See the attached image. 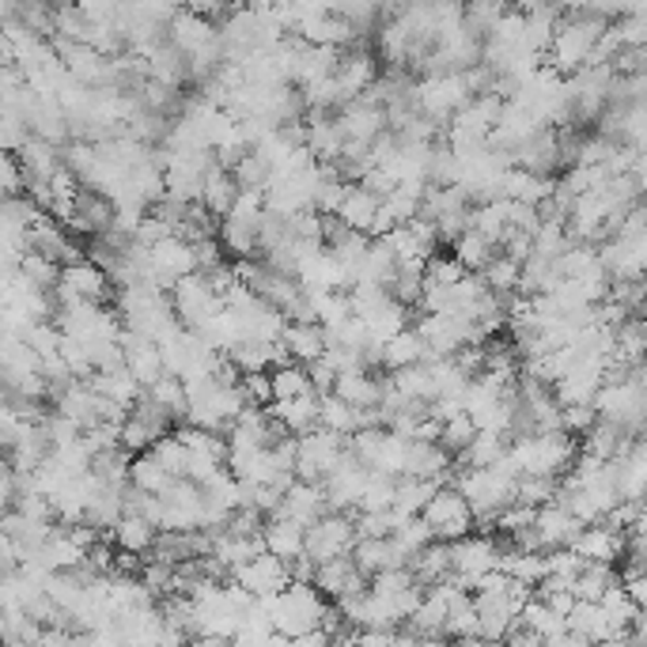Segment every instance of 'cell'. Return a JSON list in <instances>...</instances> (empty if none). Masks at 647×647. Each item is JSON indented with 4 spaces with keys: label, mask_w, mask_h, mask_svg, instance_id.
<instances>
[{
    "label": "cell",
    "mask_w": 647,
    "mask_h": 647,
    "mask_svg": "<svg viewBox=\"0 0 647 647\" xmlns=\"http://www.w3.org/2000/svg\"><path fill=\"white\" fill-rule=\"evenodd\" d=\"M410 95H413V106H417L425 118L443 126V121L451 118L474 91H469V83L462 73H428V76H420V80H413Z\"/></svg>",
    "instance_id": "cell-4"
},
{
    "label": "cell",
    "mask_w": 647,
    "mask_h": 647,
    "mask_svg": "<svg viewBox=\"0 0 647 647\" xmlns=\"http://www.w3.org/2000/svg\"><path fill=\"white\" fill-rule=\"evenodd\" d=\"M156 538H159V530L152 527L141 512H121L111 527V542L118 545V549L137 553V557H148L152 545H156Z\"/></svg>",
    "instance_id": "cell-24"
},
{
    "label": "cell",
    "mask_w": 647,
    "mask_h": 647,
    "mask_svg": "<svg viewBox=\"0 0 647 647\" xmlns=\"http://www.w3.org/2000/svg\"><path fill=\"white\" fill-rule=\"evenodd\" d=\"M129 484L141 492H164L171 484V474L159 466V458L152 451H141L129 458Z\"/></svg>",
    "instance_id": "cell-38"
},
{
    "label": "cell",
    "mask_w": 647,
    "mask_h": 647,
    "mask_svg": "<svg viewBox=\"0 0 647 647\" xmlns=\"http://www.w3.org/2000/svg\"><path fill=\"white\" fill-rule=\"evenodd\" d=\"M443 481H436V477H398V484H394V504L390 507H398L402 515H420V507L428 504V496L439 489Z\"/></svg>",
    "instance_id": "cell-37"
},
{
    "label": "cell",
    "mask_w": 647,
    "mask_h": 647,
    "mask_svg": "<svg viewBox=\"0 0 647 647\" xmlns=\"http://www.w3.org/2000/svg\"><path fill=\"white\" fill-rule=\"evenodd\" d=\"M334 394L345 398L357 410H375L383 394V379L372 372V367H349L334 379Z\"/></svg>",
    "instance_id": "cell-22"
},
{
    "label": "cell",
    "mask_w": 647,
    "mask_h": 647,
    "mask_svg": "<svg viewBox=\"0 0 647 647\" xmlns=\"http://www.w3.org/2000/svg\"><path fill=\"white\" fill-rule=\"evenodd\" d=\"M530 527H534L542 549H557V545H572V538L580 534L583 522L575 519L560 500H549V504H542L534 512V522H530Z\"/></svg>",
    "instance_id": "cell-20"
},
{
    "label": "cell",
    "mask_w": 647,
    "mask_h": 647,
    "mask_svg": "<svg viewBox=\"0 0 647 647\" xmlns=\"http://www.w3.org/2000/svg\"><path fill=\"white\" fill-rule=\"evenodd\" d=\"M633 439H640V436H633V431L613 425V420L595 417V425L580 436V451L595 454V458H618V454L629 451V443H633Z\"/></svg>",
    "instance_id": "cell-27"
},
{
    "label": "cell",
    "mask_w": 647,
    "mask_h": 647,
    "mask_svg": "<svg viewBox=\"0 0 647 647\" xmlns=\"http://www.w3.org/2000/svg\"><path fill=\"white\" fill-rule=\"evenodd\" d=\"M613 30H618L621 46H644L647 42V23H644V12L636 15H618V20H610Z\"/></svg>",
    "instance_id": "cell-50"
},
{
    "label": "cell",
    "mask_w": 647,
    "mask_h": 647,
    "mask_svg": "<svg viewBox=\"0 0 647 647\" xmlns=\"http://www.w3.org/2000/svg\"><path fill=\"white\" fill-rule=\"evenodd\" d=\"M258 603L266 606L276 633L288 636V644H292L296 636H303L322 625V613H326L329 598L322 595L314 583H288V587L273 591V595H261Z\"/></svg>",
    "instance_id": "cell-2"
},
{
    "label": "cell",
    "mask_w": 647,
    "mask_h": 647,
    "mask_svg": "<svg viewBox=\"0 0 647 647\" xmlns=\"http://www.w3.org/2000/svg\"><path fill=\"white\" fill-rule=\"evenodd\" d=\"M515 500L527 507H542L549 500H557V477H538V474H519L515 481Z\"/></svg>",
    "instance_id": "cell-44"
},
{
    "label": "cell",
    "mask_w": 647,
    "mask_h": 647,
    "mask_svg": "<svg viewBox=\"0 0 647 647\" xmlns=\"http://www.w3.org/2000/svg\"><path fill=\"white\" fill-rule=\"evenodd\" d=\"M326 507V492H322V481H303V477H292L281 492V504H276L273 515H284V519H296L299 527H311Z\"/></svg>",
    "instance_id": "cell-14"
},
{
    "label": "cell",
    "mask_w": 647,
    "mask_h": 647,
    "mask_svg": "<svg viewBox=\"0 0 647 647\" xmlns=\"http://www.w3.org/2000/svg\"><path fill=\"white\" fill-rule=\"evenodd\" d=\"M375 209H379V194H372L367 186H360V182H345V194H341V205H337V220L345 223V228L352 231H367L375 220Z\"/></svg>",
    "instance_id": "cell-28"
},
{
    "label": "cell",
    "mask_w": 647,
    "mask_h": 647,
    "mask_svg": "<svg viewBox=\"0 0 647 647\" xmlns=\"http://www.w3.org/2000/svg\"><path fill=\"white\" fill-rule=\"evenodd\" d=\"M496 250H500V246L489 243V238H484L481 231H474V228H466V231H462V235L451 243V254L462 261V269H466V273H481V269L489 266V258H492Z\"/></svg>",
    "instance_id": "cell-35"
},
{
    "label": "cell",
    "mask_w": 647,
    "mask_h": 647,
    "mask_svg": "<svg viewBox=\"0 0 647 647\" xmlns=\"http://www.w3.org/2000/svg\"><path fill=\"white\" fill-rule=\"evenodd\" d=\"M375 76H379V57H375L372 50H364V46H345L334 68L337 103L345 106L352 103V99H360L375 83Z\"/></svg>",
    "instance_id": "cell-10"
},
{
    "label": "cell",
    "mask_w": 647,
    "mask_h": 647,
    "mask_svg": "<svg viewBox=\"0 0 647 647\" xmlns=\"http://www.w3.org/2000/svg\"><path fill=\"white\" fill-rule=\"evenodd\" d=\"M288 35H296L299 42H311V46H337V50H345V46L360 42L357 30H352V23L345 20L341 12L307 15V20H299L296 27L288 30Z\"/></svg>",
    "instance_id": "cell-16"
},
{
    "label": "cell",
    "mask_w": 647,
    "mask_h": 647,
    "mask_svg": "<svg viewBox=\"0 0 647 647\" xmlns=\"http://www.w3.org/2000/svg\"><path fill=\"white\" fill-rule=\"evenodd\" d=\"M144 394H148L152 402H156L159 410H164L167 417L174 420V425H182V420H186L190 402H186V387H182V379H179V375L164 372L156 383H152V387H144Z\"/></svg>",
    "instance_id": "cell-33"
},
{
    "label": "cell",
    "mask_w": 647,
    "mask_h": 647,
    "mask_svg": "<svg viewBox=\"0 0 647 647\" xmlns=\"http://www.w3.org/2000/svg\"><path fill=\"white\" fill-rule=\"evenodd\" d=\"M568 633H575L583 644H621V629L606 618L598 598H575L572 610L565 613Z\"/></svg>",
    "instance_id": "cell-13"
},
{
    "label": "cell",
    "mask_w": 647,
    "mask_h": 647,
    "mask_svg": "<svg viewBox=\"0 0 647 647\" xmlns=\"http://www.w3.org/2000/svg\"><path fill=\"white\" fill-rule=\"evenodd\" d=\"M507 439H512V431L477 428L474 436H469V443L454 454V462H458V466H492V462L507 451Z\"/></svg>",
    "instance_id": "cell-31"
},
{
    "label": "cell",
    "mask_w": 647,
    "mask_h": 647,
    "mask_svg": "<svg viewBox=\"0 0 647 647\" xmlns=\"http://www.w3.org/2000/svg\"><path fill=\"white\" fill-rule=\"evenodd\" d=\"M496 560H500V542L492 534H484V530H469V534L451 542V575H458L466 587L481 572L496 568Z\"/></svg>",
    "instance_id": "cell-9"
},
{
    "label": "cell",
    "mask_w": 647,
    "mask_h": 647,
    "mask_svg": "<svg viewBox=\"0 0 647 647\" xmlns=\"http://www.w3.org/2000/svg\"><path fill=\"white\" fill-rule=\"evenodd\" d=\"M595 405L591 402H572V405H560V428L568 431V436H575L580 439L583 431H587L591 425H595Z\"/></svg>",
    "instance_id": "cell-49"
},
{
    "label": "cell",
    "mask_w": 647,
    "mask_h": 647,
    "mask_svg": "<svg viewBox=\"0 0 647 647\" xmlns=\"http://www.w3.org/2000/svg\"><path fill=\"white\" fill-rule=\"evenodd\" d=\"M159 436H164V431H159L156 425H148V420H144V417H137L133 410H129V417L121 420V428H118V443L126 447L129 454L148 451V447L156 443Z\"/></svg>",
    "instance_id": "cell-43"
},
{
    "label": "cell",
    "mask_w": 647,
    "mask_h": 647,
    "mask_svg": "<svg viewBox=\"0 0 647 647\" xmlns=\"http://www.w3.org/2000/svg\"><path fill=\"white\" fill-rule=\"evenodd\" d=\"M235 387H238V394H243L246 405H269L273 402V383H269V372H243Z\"/></svg>",
    "instance_id": "cell-47"
},
{
    "label": "cell",
    "mask_w": 647,
    "mask_h": 647,
    "mask_svg": "<svg viewBox=\"0 0 647 647\" xmlns=\"http://www.w3.org/2000/svg\"><path fill=\"white\" fill-rule=\"evenodd\" d=\"M273 413V420L288 436H303L307 428L319 425V394H296V398H273L266 405Z\"/></svg>",
    "instance_id": "cell-21"
},
{
    "label": "cell",
    "mask_w": 647,
    "mask_h": 647,
    "mask_svg": "<svg viewBox=\"0 0 647 647\" xmlns=\"http://www.w3.org/2000/svg\"><path fill=\"white\" fill-rule=\"evenodd\" d=\"M261 212H266V190H238L228 209L231 220H246V223H258Z\"/></svg>",
    "instance_id": "cell-48"
},
{
    "label": "cell",
    "mask_w": 647,
    "mask_h": 647,
    "mask_svg": "<svg viewBox=\"0 0 647 647\" xmlns=\"http://www.w3.org/2000/svg\"><path fill=\"white\" fill-rule=\"evenodd\" d=\"M507 458L519 474H538V477H560L580 454V439L568 436L565 428L553 431H522V436L507 439Z\"/></svg>",
    "instance_id": "cell-1"
},
{
    "label": "cell",
    "mask_w": 647,
    "mask_h": 647,
    "mask_svg": "<svg viewBox=\"0 0 647 647\" xmlns=\"http://www.w3.org/2000/svg\"><path fill=\"white\" fill-rule=\"evenodd\" d=\"M387 383L398 390V394L410 398V402H431V398H436V387H431V375H428L425 360H420V364H405V367L387 372Z\"/></svg>",
    "instance_id": "cell-34"
},
{
    "label": "cell",
    "mask_w": 647,
    "mask_h": 647,
    "mask_svg": "<svg viewBox=\"0 0 647 647\" xmlns=\"http://www.w3.org/2000/svg\"><path fill=\"white\" fill-rule=\"evenodd\" d=\"M420 515H425V522L439 542H454V538L474 530V512H469L466 496H462L454 484H439L428 496V504L420 507Z\"/></svg>",
    "instance_id": "cell-7"
},
{
    "label": "cell",
    "mask_w": 647,
    "mask_h": 647,
    "mask_svg": "<svg viewBox=\"0 0 647 647\" xmlns=\"http://www.w3.org/2000/svg\"><path fill=\"white\" fill-rule=\"evenodd\" d=\"M477 431V425H474V417L469 413H454V417H447L443 425H439V443L447 447L451 454H458L462 447L469 443V436Z\"/></svg>",
    "instance_id": "cell-46"
},
{
    "label": "cell",
    "mask_w": 647,
    "mask_h": 647,
    "mask_svg": "<svg viewBox=\"0 0 647 647\" xmlns=\"http://www.w3.org/2000/svg\"><path fill=\"white\" fill-rule=\"evenodd\" d=\"M228 575H231V583H238V587H246L254 598L273 595V591H281V587H288V583H292V575H288V560L276 557V553H269V549H258L250 560H246V565L231 568Z\"/></svg>",
    "instance_id": "cell-11"
},
{
    "label": "cell",
    "mask_w": 647,
    "mask_h": 647,
    "mask_svg": "<svg viewBox=\"0 0 647 647\" xmlns=\"http://www.w3.org/2000/svg\"><path fill=\"white\" fill-rule=\"evenodd\" d=\"M352 565H357V572L364 575V580H372L375 572H383V568H394V565H405V557L398 553V545L390 542V538H357L349 549Z\"/></svg>",
    "instance_id": "cell-23"
},
{
    "label": "cell",
    "mask_w": 647,
    "mask_h": 647,
    "mask_svg": "<svg viewBox=\"0 0 647 647\" xmlns=\"http://www.w3.org/2000/svg\"><path fill=\"white\" fill-rule=\"evenodd\" d=\"M303 530L296 519H284V515H266V522H261L258 538H261V549L276 553V557L292 560L303 553Z\"/></svg>",
    "instance_id": "cell-25"
},
{
    "label": "cell",
    "mask_w": 647,
    "mask_h": 647,
    "mask_svg": "<svg viewBox=\"0 0 647 647\" xmlns=\"http://www.w3.org/2000/svg\"><path fill=\"white\" fill-rule=\"evenodd\" d=\"M519 273H522V261L507 258L504 250H496L489 258V266L481 269V281L489 284V292H496V296H512L515 288H519Z\"/></svg>",
    "instance_id": "cell-40"
},
{
    "label": "cell",
    "mask_w": 647,
    "mask_h": 647,
    "mask_svg": "<svg viewBox=\"0 0 647 647\" xmlns=\"http://www.w3.org/2000/svg\"><path fill=\"white\" fill-rule=\"evenodd\" d=\"M171 311H174V319L182 322L186 329H202L205 322L212 319L216 311L223 307V299L212 292V284H209V273H186V276H179V281L171 284Z\"/></svg>",
    "instance_id": "cell-6"
},
{
    "label": "cell",
    "mask_w": 647,
    "mask_h": 647,
    "mask_svg": "<svg viewBox=\"0 0 647 647\" xmlns=\"http://www.w3.org/2000/svg\"><path fill=\"white\" fill-rule=\"evenodd\" d=\"M425 357H428V349H425V341H420V334L413 326H405L402 334H394L390 341H383L379 372H394V367H405V364H420Z\"/></svg>",
    "instance_id": "cell-32"
},
{
    "label": "cell",
    "mask_w": 647,
    "mask_h": 647,
    "mask_svg": "<svg viewBox=\"0 0 647 647\" xmlns=\"http://www.w3.org/2000/svg\"><path fill=\"white\" fill-rule=\"evenodd\" d=\"M311 583L329 598V603H341V598L360 595V591L367 587V580L357 572V565H352L349 553H345V557H329V560H322V565H314Z\"/></svg>",
    "instance_id": "cell-17"
},
{
    "label": "cell",
    "mask_w": 647,
    "mask_h": 647,
    "mask_svg": "<svg viewBox=\"0 0 647 647\" xmlns=\"http://www.w3.org/2000/svg\"><path fill=\"white\" fill-rule=\"evenodd\" d=\"M591 405H595V413L603 420H613V425H621L625 431H633V436H640L644 431V410H647L644 364L629 367V372L618 375V379H606L603 387L595 390Z\"/></svg>",
    "instance_id": "cell-3"
},
{
    "label": "cell",
    "mask_w": 647,
    "mask_h": 647,
    "mask_svg": "<svg viewBox=\"0 0 647 647\" xmlns=\"http://www.w3.org/2000/svg\"><path fill=\"white\" fill-rule=\"evenodd\" d=\"M334 121H337V129H341L345 141L364 144V148H372L375 137L387 133V114H383V106L367 103V99H352V103L337 106Z\"/></svg>",
    "instance_id": "cell-12"
},
{
    "label": "cell",
    "mask_w": 647,
    "mask_h": 647,
    "mask_svg": "<svg viewBox=\"0 0 647 647\" xmlns=\"http://www.w3.org/2000/svg\"><path fill=\"white\" fill-rule=\"evenodd\" d=\"M372 425H383L379 410H357V405H349L345 398H337L334 390L319 394V428H329V431H337V436L349 439L352 431L372 428Z\"/></svg>",
    "instance_id": "cell-19"
},
{
    "label": "cell",
    "mask_w": 647,
    "mask_h": 647,
    "mask_svg": "<svg viewBox=\"0 0 647 647\" xmlns=\"http://www.w3.org/2000/svg\"><path fill=\"white\" fill-rule=\"evenodd\" d=\"M12 500H15V484H12V469H8V474H0V515L12 507Z\"/></svg>",
    "instance_id": "cell-51"
},
{
    "label": "cell",
    "mask_w": 647,
    "mask_h": 647,
    "mask_svg": "<svg viewBox=\"0 0 647 647\" xmlns=\"http://www.w3.org/2000/svg\"><path fill=\"white\" fill-rule=\"evenodd\" d=\"M572 549L583 560H603V565H618L621 549H625V530L610 527L606 519L598 522H583L580 534L572 538Z\"/></svg>",
    "instance_id": "cell-15"
},
{
    "label": "cell",
    "mask_w": 647,
    "mask_h": 647,
    "mask_svg": "<svg viewBox=\"0 0 647 647\" xmlns=\"http://www.w3.org/2000/svg\"><path fill=\"white\" fill-rule=\"evenodd\" d=\"M15 273H20L23 281L38 292H53V284L61 281V266L53 258H46V254H38V250H23L20 261H15Z\"/></svg>",
    "instance_id": "cell-36"
},
{
    "label": "cell",
    "mask_w": 647,
    "mask_h": 647,
    "mask_svg": "<svg viewBox=\"0 0 647 647\" xmlns=\"http://www.w3.org/2000/svg\"><path fill=\"white\" fill-rule=\"evenodd\" d=\"M148 451L156 454L159 466H164L171 477H182V474H186V443H182V439L174 436V431H164V436H159L156 443L148 447Z\"/></svg>",
    "instance_id": "cell-45"
},
{
    "label": "cell",
    "mask_w": 647,
    "mask_h": 647,
    "mask_svg": "<svg viewBox=\"0 0 647 647\" xmlns=\"http://www.w3.org/2000/svg\"><path fill=\"white\" fill-rule=\"evenodd\" d=\"M357 542V530H352V512H322L311 527L303 530V553L322 565L329 557H345Z\"/></svg>",
    "instance_id": "cell-8"
},
{
    "label": "cell",
    "mask_w": 647,
    "mask_h": 647,
    "mask_svg": "<svg viewBox=\"0 0 647 647\" xmlns=\"http://www.w3.org/2000/svg\"><path fill=\"white\" fill-rule=\"evenodd\" d=\"M405 568H410L413 580H417L420 587H431L436 580L451 575V542H439V538H431L425 549L413 553V557L405 560Z\"/></svg>",
    "instance_id": "cell-29"
},
{
    "label": "cell",
    "mask_w": 647,
    "mask_h": 647,
    "mask_svg": "<svg viewBox=\"0 0 647 647\" xmlns=\"http://www.w3.org/2000/svg\"><path fill=\"white\" fill-rule=\"evenodd\" d=\"M281 345L284 352H288V360L311 364V360H319L322 349H326V334H322L319 322H284Z\"/></svg>",
    "instance_id": "cell-26"
},
{
    "label": "cell",
    "mask_w": 647,
    "mask_h": 647,
    "mask_svg": "<svg viewBox=\"0 0 647 647\" xmlns=\"http://www.w3.org/2000/svg\"><path fill=\"white\" fill-rule=\"evenodd\" d=\"M235 194H238V186H235V179H231V171L228 167H220V164H212L209 171H205V182H202V209L216 216V220H223L231 209V202H235Z\"/></svg>",
    "instance_id": "cell-30"
},
{
    "label": "cell",
    "mask_w": 647,
    "mask_h": 647,
    "mask_svg": "<svg viewBox=\"0 0 647 647\" xmlns=\"http://www.w3.org/2000/svg\"><path fill=\"white\" fill-rule=\"evenodd\" d=\"M345 454H349V439L314 425L303 436H296V466H292V474L303 477V481H322Z\"/></svg>",
    "instance_id": "cell-5"
},
{
    "label": "cell",
    "mask_w": 647,
    "mask_h": 647,
    "mask_svg": "<svg viewBox=\"0 0 647 647\" xmlns=\"http://www.w3.org/2000/svg\"><path fill=\"white\" fill-rule=\"evenodd\" d=\"M269 383H273V398L314 394L311 375H307V364H296V360H284V364L269 367Z\"/></svg>",
    "instance_id": "cell-39"
},
{
    "label": "cell",
    "mask_w": 647,
    "mask_h": 647,
    "mask_svg": "<svg viewBox=\"0 0 647 647\" xmlns=\"http://www.w3.org/2000/svg\"><path fill=\"white\" fill-rule=\"evenodd\" d=\"M228 171H231V179H235L238 190H266L269 186V164L254 148H246L243 156L228 167Z\"/></svg>",
    "instance_id": "cell-42"
},
{
    "label": "cell",
    "mask_w": 647,
    "mask_h": 647,
    "mask_svg": "<svg viewBox=\"0 0 647 647\" xmlns=\"http://www.w3.org/2000/svg\"><path fill=\"white\" fill-rule=\"evenodd\" d=\"M431 538H436V534H431V527L425 522V515H410V519L398 522V527L390 530V542L398 545V553H402L405 560H410L413 553L425 549V545L431 542Z\"/></svg>",
    "instance_id": "cell-41"
},
{
    "label": "cell",
    "mask_w": 647,
    "mask_h": 647,
    "mask_svg": "<svg viewBox=\"0 0 647 647\" xmlns=\"http://www.w3.org/2000/svg\"><path fill=\"white\" fill-rule=\"evenodd\" d=\"M121 364L133 372V379L141 383V387H152V383L164 375V352H159L156 341H148V337L133 334V329H121Z\"/></svg>",
    "instance_id": "cell-18"
}]
</instances>
